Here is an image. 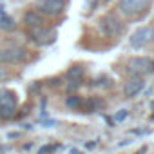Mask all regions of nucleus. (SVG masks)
Here are the masks:
<instances>
[{
  "mask_svg": "<svg viewBox=\"0 0 154 154\" xmlns=\"http://www.w3.org/2000/svg\"><path fill=\"white\" fill-rule=\"evenodd\" d=\"M152 40H154V31H152V27L147 26V27L136 29V31L131 35L129 44H131V47H134V49H141V47L149 45Z\"/></svg>",
  "mask_w": 154,
  "mask_h": 154,
  "instance_id": "obj_6",
  "label": "nucleus"
},
{
  "mask_svg": "<svg viewBox=\"0 0 154 154\" xmlns=\"http://www.w3.org/2000/svg\"><path fill=\"white\" fill-rule=\"evenodd\" d=\"M8 78H9V72H8L6 69L0 67V82H4V80H8Z\"/></svg>",
  "mask_w": 154,
  "mask_h": 154,
  "instance_id": "obj_16",
  "label": "nucleus"
},
{
  "mask_svg": "<svg viewBox=\"0 0 154 154\" xmlns=\"http://www.w3.org/2000/svg\"><path fill=\"white\" fill-rule=\"evenodd\" d=\"M105 2H111V0H105Z\"/></svg>",
  "mask_w": 154,
  "mask_h": 154,
  "instance_id": "obj_19",
  "label": "nucleus"
},
{
  "mask_svg": "<svg viewBox=\"0 0 154 154\" xmlns=\"http://www.w3.org/2000/svg\"><path fill=\"white\" fill-rule=\"evenodd\" d=\"M0 29H4V31H13V29H17V22H15L11 17L2 15V17H0Z\"/></svg>",
  "mask_w": 154,
  "mask_h": 154,
  "instance_id": "obj_11",
  "label": "nucleus"
},
{
  "mask_svg": "<svg viewBox=\"0 0 154 154\" xmlns=\"http://www.w3.org/2000/svg\"><path fill=\"white\" fill-rule=\"evenodd\" d=\"M127 69H129V72L132 76H145V74H150L154 71V62L150 58L136 56V58H131L129 60Z\"/></svg>",
  "mask_w": 154,
  "mask_h": 154,
  "instance_id": "obj_5",
  "label": "nucleus"
},
{
  "mask_svg": "<svg viewBox=\"0 0 154 154\" xmlns=\"http://www.w3.org/2000/svg\"><path fill=\"white\" fill-rule=\"evenodd\" d=\"M71 154H82V152H80V150H76V149H74V150H71Z\"/></svg>",
  "mask_w": 154,
  "mask_h": 154,
  "instance_id": "obj_18",
  "label": "nucleus"
},
{
  "mask_svg": "<svg viewBox=\"0 0 154 154\" xmlns=\"http://www.w3.org/2000/svg\"><path fill=\"white\" fill-rule=\"evenodd\" d=\"M143 85H145V82H143L141 76H134V78H131V80L125 84L123 94H125L127 98H132V96H136V94L143 89Z\"/></svg>",
  "mask_w": 154,
  "mask_h": 154,
  "instance_id": "obj_9",
  "label": "nucleus"
},
{
  "mask_svg": "<svg viewBox=\"0 0 154 154\" xmlns=\"http://www.w3.org/2000/svg\"><path fill=\"white\" fill-rule=\"evenodd\" d=\"M98 27H100V31H102L105 36H109V38H116V36H120V35L125 31L122 20L116 18L114 15H105V17H102L100 22H98Z\"/></svg>",
  "mask_w": 154,
  "mask_h": 154,
  "instance_id": "obj_3",
  "label": "nucleus"
},
{
  "mask_svg": "<svg viewBox=\"0 0 154 154\" xmlns=\"http://www.w3.org/2000/svg\"><path fill=\"white\" fill-rule=\"evenodd\" d=\"M67 76L71 80H82V76H84V69L82 67H71L69 71H67Z\"/></svg>",
  "mask_w": 154,
  "mask_h": 154,
  "instance_id": "obj_13",
  "label": "nucleus"
},
{
  "mask_svg": "<svg viewBox=\"0 0 154 154\" xmlns=\"http://www.w3.org/2000/svg\"><path fill=\"white\" fill-rule=\"evenodd\" d=\"M17 94L9 89H0V118L4 120H11L17 114Z\"/></svg>",
  "mask_w": 154,
  "mask_h": 154,
  "instance_id": "obj_1",
  "label": "nucleus"
},
{
  "mask_svg": "<svg viewBox=\"0 0 154 154\" xmlns=\"http://www.w3.org/2000/svg\"><path fill=\"white\" fill-rule=\"evenodd\" d=\"M65 105H67L69 109L76 111V109H82V107H84V102H82L80 96H69V98L65 100Z\"/></svg>",
  "mask_w": 154,
  "mask_h": 154,
  "instance_id": "obj_12",
  "label": "nucleus"
},
{
  "mask_svg": "<svg viewBox=\"0 0 154 154\" xmlns=\"http://www.w3.org/2000/svg\"><path fill=\"white\" fill-rule=\"evenodd\" d=\"M102 105H103V103H102V100H96V98H93V100H89V102L85 103V109H87L89 112H93V111H98Z\"/></svg>",
  "mask_w": 154,
  "mask_h": 154,
  "instance_id": "obj_14",
  "label": "nucleus"
},
{
  "mask_svg": "<svg viewBox=\"0 0 154 154\" xmlns=\"http://www.w3.org/2000/svg\"><path fill=\"white\" fill-rule=\"evenodd\" d=\"M29 36L33 42H36L38 45H47V44H53L54 38H56V33L54 29H49V27H35V29H29Z\"/></svg>",
  "mask_w": 154,
  "mask_h": 154,
  "instance_id": "obj_8",
  "label": "nucleus"
},
{
  "mask_svg": "<svg viewBox=\"0 0 154 154\" xmlns=\"http://www.w3.org/2000/svg\"><path fill=\"white\" fill-rule=\"evenodd\" d=\"M127 114H129V111H127V109H122V111L114 116V120H116V122H122V120H125V118H127Z\"/></svg>",
  "mask_w": 154,
  "mask_h": 154,
  "instance_id": "obj_15",
  "label": "nucleus"
},
{
  "mask_svg": "<svg viewBox=\"0 0 154 154\" xmlns=\"http://www.w3.org/2000/svg\"><path fill=\"white\" fill-rule=\"evenodd\" d=\"M152 0H120V11L125 17H140L149 9Z\"/></svg>",
  "mask_w": 154,
  "mask_h": 154,
  "instance_id": "obj_4",
  "label": "nucleus"
},
{
  "mask_svg": "<svg viewBox=\"0 0 154 154\" xmlns=\"http://www.w3.org/2000/svg\"><path fill=\"white\" fill-rule=\"evenodd\" d=\"M27 60V51L20 45L9 44L0 47V63H22Z\"/></svg>",
  "mask_w": 154,
  "mask_h": 154,
  "instance_id": "obj_2",
  "label": "nucleus"
},
{
  "mask_svg": "<svg viewBox=\"0 0 154 154\" xmlns=\"http://www.w3.org/2000/svg\"><path fill=\"white\" fill-rule=\"evenodd\" d=\"M24 24L27 26V29H35V27H44V17L38 11H27L24 17Z\"/></svg>",
  "mask_w": 154,
  "mask_h": 154,
  "instance_id": "obj_10",
  "label": "nucleus"
},
{
  "mask_svg": "<svg viewBox=\"0 0 154 154\" xmlns=\"http://www.w3.org/2000/svg\"><path fill=\"white\" fill-rule=\"evenodd\" d=\"M145 152H147V147H141V149L138 150V154H145Z\"/></svg>",
  "mask_w": 154,
  "mask_h": 154,
  "instance_id": "obj_17",
  "label": "nucleus"
},
{
  "mask_svg": "<svg viewBox=\"0 0 154 154\" xmlns=\"http://www.w3.org/2000/svg\"><path fill=\"white\" fill-rule=\"evenodd\" d=\"M38 13L45 17H58L65 11V0H42L38 4Z\"/></svg>",
  "mask_w": 154,
  "mask_h": 154,
  "instance_id": "obj_7",
  "label": "nucleus"
}]
</instances>
